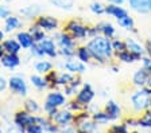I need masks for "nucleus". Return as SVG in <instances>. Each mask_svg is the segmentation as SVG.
Instances as JSON below:
<instances>
[{"instance_id": "nucleus-1", "label": "nucleus", "mask_w": 151, "mask_h": 133, "mask_svg": "<svg viewBox=\"0 0 151 133\" xmlns=\"http://www.w3.org/2000/svg\"><path fill=\"white\" fill-rule=\"evenodd\" d=\"M88 50L91 51V55L94 59L104 62V60L109 58L112 55V43L108 38H104V36H96L93 38L91 42L88 43Z\"/></svg>"}, {"instance_id": "nucleus-2", "label": "nucleus", "mask_w": 151, "mask_h": 133, "mask_svg": "<svg viewBox=\"0 0 151 133\" xmlns=\"http://www.w3.org/2000/svg\"><path fill=\"white\" fill-rule=\"evenodd\" d=\"M150 94L148 89H143V90H139L135 94L132 95V106L134 109L138 112L143 110V109L148 108L150 106Z\"/></svg>"}, {"instance_id": "nucleus-3", "label": "nucleus", "mask_w": 151, "mask_h": 133, "mask_svg": "<svg viewBox=\"0 0 151 133\" xmlns=\"http://www.w3.org/2000/svg\"><path fill=\"white\" fill-rule=\"evenodd\" d=\"M15 124L23 132L24 128L37 124V117H34L32 114H30V112H18V113L15 114Z\"/></svg>"}, {"instance_id": "nucleus-4", "label": "nucleus", "mask_w": 151, "mask_h": 133, "mask_svg": "<svg viewBox=\"0 0 151 133\" xmlns=\"http://www.w3.org/2000/svg\"><path fill=\"white\" fill-rule=\"evenodd\" d=\"M65 102H66V100H65V97H63V94H61V93H58V92L50 93V94L47 95L46 104H45V109L49 112L53 108H60V106L65 105Z\"/></svg>"}, {"instance_id": "nucleus-5", "label": "nucleus", "mask_w": 151, "mask_h": 133, "mask_svg": "<svg viewBox=\"0 0 151 133\" xmlns=\"http://www.w3.org/2000/svg\"><path fill=\"white\" fill-rule=\"evenodd\" d=\"M8 85L11 87L14 93L20 95H26L27 94V86H26L24 79L20 78V77H11L8 81Z\"/></svg>"}, {"instance_id": "nucleus-6", "label": "nucleus", "mask_w": 151, "mask_h": 133, "mask_svg": "<svg viewBox=\"0 0 151 133\" xmlns=\"http://www.w3.org/2000/svg\"><path fill=\"white\" fill-rule=\"evenodd\" d=\"M66 28H68V31H69L70 34H72V36H74V38H85V36L88 35V28L77 22H70Z\"/></svg>"}, {"instance_id": "nucleus-7", "label": "nucleus", "mask_w": 151, "mask_h": 133, "mask_svg": "<svg viewBox=\"0 0 151 133\" xmlns=\"http://www.w3.org/2000/svg\"><path fill=\"white\" fill-rule=\"evenodd\" d=\"M132 10L140 14L151 12V0H128Z\"/></svg>"}, {"instance_id": "nucleus-8", "label": "nucleus", "mask_w": 151, "mask_h": 133, "mask_svg": "<svg viewBox=\"0 0 151 133\" xmlns=\"http://www.w3.org/2000/svg\"><path fill=\"white\" fill-rule=\"evenodd\" d=\"M37 24L43 30H47V31H51V30L57 28L58 26V20L55 18H51V16H39L37 20Z\"/></svg>"}, {"instance_id": "nucleus-9", "label": "nucleus", "mask_w": 151, "mask_h": 133, "mask_svg": "<svg viewBox=\"0 0 151 133\" xmlns=\"http://www.w3.org/2000/svg\"><path fill=\"white\" fill-rule=\"evenodd\" d=\"M93 95H94V93H93V90H92V87L89 85H86V86H84V89L78 93V95H77V101L82 105H86L88 102L92 101Z\"/></svg>"}, {"instance_id": "nucleus-10", "label": "nucleus", "mask_w": 151, "mask_h": 133, "mask_svg": "<svg viewBox=\"0 0 151 133\" xmlns=\"http://www.w3.org/2000/svg\"><path fill=\"white\" fill-rule=\"evenodd\" d=\"M1 63L6 67H9V69H14L16 67L19 63H20V59L16 54H11V53H7L1 57Z\"/></svg>"}, {"instance_id": "nucleus-11", "label": "nucleus", "mask_w": 151, "mask_h": 133, "mask_svg": "<svg viewBox=\"0 0 151 133\" xmlns=\"http://www.w3.org/2000/svg\"><path fill=\"white\" fill-rule=\"evenodd\" d=\"M72 118H73V116H72V113H70V112H65V110H63V112H58L53 120L55 121L60 127H66V125L72 121Z\"/></svg>"}, {"instance_id": "nucleus-12", "label": "nucleus", "mask_w": 151, "mask_h": 133, "mask_svg": "<svg viewBox=\"0 0 151 133\" xmlns=\"http://www.w3.org/2000/svg\"><path fill=\"white\" fill-rule=\"evenodd\" d=\"M39 44H41L42 50L45 51V54H46V55H49V57H55V55H57L55 44H54V42L51 41V39H46V38H45L42 42H39Z\"/></svg>"}, {"instance_id": "nucleus-13", "label": "nucleus", "mask_w": 151, "mask_h": 133, "mask_svg": "<svg viewBox=\"0 0 151 133\" xmlns=\"http://www.w3.org/2000/svg\"><path fill=\"white\" fill-rule=\"evenodd\" d=\"M148 77H150V73L146 69L138 70L134 75V83L138 86H145L148 82Z\"/></svg>"}, {"instance_id": "nucleus-14", "label": "nucleus", "mask_w": 151, "mask_h": 133, "mask_svg": "<svg viewBox=\"0 0 151 133\" xmlns=\"http://www.w3.org/2000/svg\"><path fill=\"white\" fill-rule=\"evenodd\" d=\"M18 39H19V43L22 46L23 48H30L32 44L35 43L34 38L30 32H19L18 34Z\"/></svg>"}, {"instance_id": "nucleus-15", "label": "nucleus", "mask_w": 151, "mask_h": 133, "mask_svg": "<svg viewBox=\"0 0 151 133\" xmlns=\"http://www.w3.org/2000/svg\"><path fill=\"white\" fill-rule=\"evenodd\" d=\"M3 47H4V51L7 53H11V54H18L20 51V43L14 39H8L3 43Z\"/></svg>"}, {"instance_id": "nucleus-16", "label": "nucleus", "mask_w": 151, "mask_h": 133, "mask_svg": "<svg viewBox=\"0 0 151 133\" xmlns=\"http://www.w3.org/2000/svg\"><path fill=\"white\" fill-rule=\"evenodd\" d=\"M105 110H107V114L109 116L111 120H115V118H117V117H119V114H120L119 105H117L116 102H113V101L108 102L107 106H105Z\"/></svg>"}, {"instance_id": "nucleus-17", "label": "nucleus", "mask_w": 151, "mask_h": 133, "mask_svg": "<svg viewBox=\"0 0 151 133\" xmlns=\"http://www.w3.org/2000/svg\"><path fill=\"white\" fill-rule=\"evenodd\" d=\"M105 12L109 14V15H113L116 19H122L123 16L127 15V11L123 10L122 7H117V6H108V7H105Z\"/></svg>"}, {"instance_id": "nucleus-18", "label": "nucleus", "mask_w": 151, "mask_h": 133, "mask_svg": "<svg viewBox=\"0 0 151 133\" xmlns=\"http://www.w3.org/2000/svg\"><path fill=\"white\" fill-rule=\"evenodd\" d=\"M65 67L72 73H82V71H85V66L82 63H80V62H77V60H68L65 63Z\"/></svg>"}, {"instance_id": "nucleus-19", "label": "nucleus", "mask_w": 151, "mask_h": 133, "mask_svg": "<svg viewBox=\"0 0 151 133\" xmlns=\"http://www.w3.org/2000/svg\"><path fill=\"white\" fill-rule=\"evenodd\" d=\"M127 48L131 54H134L136 58H139L142 54H143V47H142L140 44H138L136 42L134 41H128L127 42Z\"/></svg>"}, {"instance_id": "nucleus-20", "label": "nucleus", "mask_w": 151, "mask_h": 133, "mask_svg": "<svg viewBox=\"0 0 151 133\" xmlns=\"http://www.w3.org/2000/svg\"><path fill=\"white\" fill-rule=\"evenodd\" d=\"M31 35L34 38L35 43H39L45 39V32H43V28H41L38 24H35L34 27H31Z\"/></svg>"}, {"instance_id": "nucleus-21", "label": "nucleus", "mask_w": 151, "mask_h": 133, "mask_svg": "<svg viewBox=\"0 0 151 133\" xmlns=\"http://www.w3.org/2000/svg\"><path fill=\"white\" fill-rule=\"evenodd\" d=\"M20 22L16 16H11L9 15L8 18H6V31H12V30L18 28Z\"/></svg>"}, {"instance_id": "nucleus-22", "label": "nucleus", "mask_w": 151, "mask_h": 133, "mask_svg": "<svg viewBox=\"0 0 151 133\" xmlns=\"http://www.w3.org/2000/svg\"><path fill=\"white\" fill-rule=\"evenodd\" d=\"M49 1L62 10H70L73 7V0H49Z\"/></svg>"}, {"instance_id": "nucleus-23", "label": "nucleus", "mask_w": 151, "mask_h": 133, "mask_svg": "<svg viewBox=\"0 0 151 133\" xmlns=\"http://www.w3.org/2000/svg\"><path fill=\"white\" fill-rule=\"evenodd\" d=\"M77 55H78V58H80L81 62H88L92 57L91 51L88 50V47H80L78 50H77Z\"/></svg>"}, {"instance_id": "nucleus-24", "label": "nucleus", "mask_w": 151, "mask_h": 133, "mask_svg": "<svg viewBox=\"0 0 151 133\" xmlns=\"http://www.w3.org/2000/svg\"><path fill=\"white\" fill-rule=\"evenodd\" d=\"M60 44L61 47H74L72 36H69L68 34H62L60 36Z\"/></svg>"}, {"instance_id": "nucleus-25", "label": "nucleus", "mask_w": 151, "mask_h": 133, "mask_svg": "<svg viewBox=\"0 0 151 133\" xmlns=\"http://www.w3.org/2000/svg\"><path fill=\"white\" fill-rule=\"evenodd\" d=\"M35 69H37V71H39V73H47V71H50V69H51V63L50 62H46V60H41V62H38V63L35 65Z\"/></svg>"}, {"instance_id": "nucleus-26", "label": "nucleus", "mask_w": 151, "mask_h": 133, "mask_svg": "<svg viewBox=\"0 0 151 133\" xmlns=\"http://www.w3.org/2000/svg\"><path fill=\"white\" fill-rule=\"evenodd\" d=\"M117 22H119V24L122 26V27H124V28H132L134 27V20H132V18H129L128 15L123 16L122 19H117Z\"/></svg>"}, {"instance_id": "nucleus-27", "label": "nucleus", "mask_w": 151, "mask_h": 133, "mask_svg": "<svg viewBox=\"0 0 151 133\" xmlns=\"http://www.w3.org/2000/svg\"><path fill=\"white\" fill-rule=\"evenodd\" d=\"M119 58L123 62H134V59H138L134 54H131L129 51H122V53H117Z\"/></svg>"}, {"instance_id": "nucleus-28", "label": "nucleus", "mask_w": 151, "mask_h": 133, "mask_svg": "<svg viewBox=\"0 0 151 133\" xmlns=\"http://www.w3.org/2000/svg\"><path fill=\"white\" fill-rule=\"evenodd\" d=\"M101 32H103L105 36H108V38H112L113 36V34H115V28H113V26L112 24H103L101 26Z\"/></svg>"}, {"instance_id": "nucleus-29", "label": "nucleus", "mask_w": 151, "mask_h": 133, "mask_svg": "<svg viewBox=\"0 0 151 133\" xmlns=\"http://www.w3.org/2000/svg\"><path fill=\"white\" fill-rule=\"evenodd\" d=\"M138 125L145 127V128H151V113H150V112H148V113H146L145 116H143V117L138 121Z\"/></svg>"}, {"instance_id": "nucleus-30", "label": "nucleus", "mask_w": 151, "mask_h": 133, "mask_svg": "<svg viewBox=\"0 0 151 133\" xmlns=\"http://www.w3.org/2000/svg\"><path fill=\"white\" fill-rule=\"evenodd\" d=\"M24 106H26V109H27V112H30V113H37V112L39 110V106H38V104L34 100H28L24 104Z\"/></svg>"}, {"instance_id": "nucleus-31", "label": "nucleus", "mask_w": 151, "mask_h": 133, "mask_svg": "<svg viewBox=\"0 0 151 133\" xmlns=\"http://www.w3.org/2000/svg\"><path fill=\"white\" fill-rule=\"evenodd\" d=\"M91 10H92V12H94V14H103V12H105V7L101 3L93 1V3L91 4Z\"/></svg>"}, {"instance_id": "nucleus-32", "label": "nucleus", "mask_w": 151, "mask_h": 133, "mask_svg": "<svg viewBox=\"0 0 151 133\" xmlns=\"http://www.w3.org/2000/svg\"><path fill=\"white\" fill-rule=\"evenodd\" d=\"M70 81H73V77L69 75V74H61L60 78L57 79L55 82L60 83V85H69Z\"/></svg>"}, {"instance_id": "nucleus-33", "label": "nucleus", "mask_w": 151, "mask_h": 133, "mask_svg": "<svg viewBox=\"0 0 151 133\" xmlns=\"http://www.w3.org/2000/svg\"><path fill=\"white\" fill-rule=\"evenodd\" d=\"M31 82L34 83L37 87H39V89H42V87H45V86H46V81H45V79H42L41 77H38V75H31Z\"/></svg>"}, {"instance_id": "nucleus-34", "label": "nucleus", "mask_w": 151, "mask_h": 133, "mask_svg": "<svg viewBox=\"0 0 151 133\" xmlns=\"http://www.w3.org/2000/svg\"><path fill=\"white\" fill-rule=\"evenodd\" d=\"M30 48H31L32 54L37 55V57H43V55H45V51L42 50V47H41V44H39V43H34Z\"/></svg>"}, {"instance_id": "nucleus-35", "label": "nucleus", "mask_w": 151, "mask_h": 133, "mask_svg": "<svg viewBox=\"0 0 151 133\" xmlns=\"http://www.w3.org/2000/svg\"><path fill=\"white\" fill-rule=\"evenodd\" d=\"M112 47L115 51H117V53H122V51H126L127 50V44L123 43V42L120 41H115L112 43Z\"/></svg>"}, {"instance_id": "nucleus-36", "label": "nucleus", "mask_w": 151, "mask_h": 133, "mask_svg": "<svg viewBox=\"0 0 151 133\" xmlns=\"http://www.w3.org/2000/svg\"><path fill=\"white\" fill-rule=\"evenodd\" d=\"M27 133H43V128L38 124H34V125H30V127L26 128Z\"/></svg>"}, {"instance_id": "nucleus-37", "label": "nucleus", "mask_w": 151, "mask_h": 133, "mask_svg": "<svg viewBox=\"0 0 151 133\" xmlns=\"http://www.w3.org/2000/svg\"><path fill=\"white\" fill-rule=\"evenodd\" d=\"M94 120L97 121V122H107V121L111 120V118L107 114V112H105V113H96L94 114Z\"/></svg>"}, {"instance_id": "nucleus-38", "label": "nucleus", "mask_w": 151, "mask_h": 133, "mask_svg": "<svg viewBox=\"0 0 151 133\" xmlns=\"http://www.w3.org/2000/svg\"><path fill=\"white\" fill-rule=\"evenodd\" d=\"M9 10L7 8V7L4 6H0V19H3V18H8L9 16Z\"/></svg>"}, {"instance_id": "nucleus-39", "label": "nucleus", "mask_w": 151, "mask_h": 133, "mask_svg": "<svg viewBox=\"0 0 151 133\" xmlns=\"http://www.w3.org/2000/svg\"><path fill=\"white\" fill-rule=\"evenodd\" d=\"M61 54L66 55V57H70V55L74 54V47H62V50H61Z\"/></svg>"}, {"instance_id": "nucleus-40", "label": "nucleus", "mask_w": 151, "mask_h": 133, "mask_svg": "<svg viewBox=\"0 0 151 133\" xmlns=\"http://www.w3.org/2000/svg\"><path fill=\"white\" fill-rule=\"evenodd\" d=\"M113 132H117V133H127V129L124 125H122V127H115L113 128Z\"/></svg>"}, {"instance_id": "nucleus-41", "label": "nucleus", "mask_w": 151, "mask_h": 133, "mask_svg": "<svg viewBox=\"0 0 151 133\" xmlns=\"http://www.w3.org/2000/svg\"><path fill=\"white\" fill-rule=\"evenodd\" d=\"M6 86H7L6 79H4L3 77H0V92H3L4 89H6Z\"/></svg>"}, {"instance_id": "nucleus-42", "label": "nucleus", "mask_w": 151, "mask_h": 133, "mask_svg": "<svg viewBox=\"0 0 151 133\" xmlns=\"http://www.w3.org/2000/svg\"><path fill=\"white\" fill-rule=\"evenodd\" d=\"M4 55V47H3V44H0V58Z\"/></svg>"}, {"instance_id": "nucleus-43", "label": "nucleus", "mask_w": 151, "mask_h": 133, "mask_svg": "<svg viewBox=\"0 0 151 133\" xmlns=\"http://www.w3.org/2000/svg\"><path fill=\"white\" fill-rule=\"evenodd\" d=\"M108 1H111V3H115V4H122L123 0H108Z\"/></svg>"}, {"instance_id": "nucleus-44", "label": "nucleus", "mask_w": 151, "mask_h": 133, "mask_svg": "<svg viewBox=\"0 0 151 133\" xmlns=\"http://www.w3.org/2000/svg\"><path fill=\"white\" fill-rule=\"evenodd\" d=\"M63 133H76V132H74V129H72V128H70V129H65V130H63Z\"/></svg>"}, {"instance_id": "nucleus-45", "label": "nucleus", "mask_w": 151, "mask_h": 133, "mask_svg": "<svg viewBox=\"0 0 151 133\" xmlns=\"http://www.w3.org/2000/svg\"><path fill=\"white\" fill-rule=\"evenodd\" d=\"M3 39H4V32L1 31V30H0V42L3 41Z\"/></svg>"}, {"instance_id": "nucleus-46", "label": "nucleus", "mask_w": 151, "mask_h": 133, "mask_svg": "<svg viewBox=\"0 0 151 133\" xmlns=\"http://www.w3.org/2000/svg\"><path fill=\"white\" fill-rule=\"evenodd\" d=\"M147 83H148V87H147V89H148V92H150V93H151V81H148V82H147Z\"/></svg>"}, {"instance_id": "nucleus-47", "label": "nucleus", "mask_w": 151, "mask_h": 133, "mask_svg": "<svg viewBox=\"0 0 151 133\" xmlns=\"http://www.w3.org/2000/svg\"><path fill=\"white\" fill-rule=\"evenodd\" d=\"M6 1H7V0H6Z\"/></svg>"}]
</instances>
